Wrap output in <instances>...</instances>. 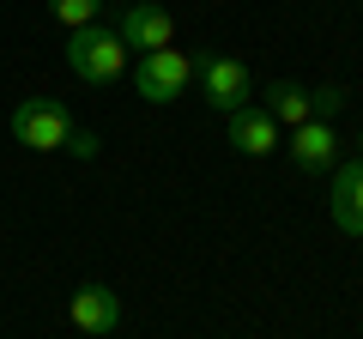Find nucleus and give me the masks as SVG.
Returning a JSON list of instances; mask_svg holds the SVG:
<instances>
[{
	"instance_id": "obj_6",
	"label": "nucleus",
	"mask_w": 363,
	"mask_h": 339,
	"mask_svg": "<svg viewBox=\"0 0 363 339\" xmlns=\"http://www.w3.org/2000/svg\"><path fill=\"white\" fill-rule=\"evenodd\" d=\"M327 212L345 236H363V152L333 164V188H327Z\"/></svg>"
},
{
	"instance_id": "obj_11",
	"label": "nucleus",
	"mask_w": 363,
	"mask_h": 339,
	"mask_svg": "<svg viewBox=\"0 0 363 339\" xmlns=\"http://www.w3.org/2000/svg\"><path fill=\"white\" fill-rule=\"evenodd\" d=\"M97 13H104V0H49V18L61 30H79V25H97Z\"/></svg>"
},
{
	"instance_id": "obj_9",
	"label": "nucleus",
	"mask_w": 363,
	"mask_h": 339,
	"mask_svg": "<svg viewBox=\"0 0 363 339\" xmlns=\"http://www.w3.org/2000/svg\"><path fill=\"white\" fill-rule=\"evenodd\" d=\"M285 152H291V164H297V170H333V164H339V133H333V121H303V128H291Z\"/></svg>"
},
{
	"instance_id": "obj_13",
	"label": "nucleus",
	"mask_w": 363,
	"mask_h": 339,
	"mask_svg": "<svg viewBox=\"0 0 363 339\" xmlns=\"http://www.w3.org/2000/svg\"><path fill=\"white\" fill-rule=\"evenodd\" d=\"M67 152H73V157H97V133L73 128V140H67Z\"/></svg>"
},
{
	"instance_id": "obj_4",
	"label": "nucleus",
	"mask_w": 363,
	"mask_h": 339,
	"mask_svg": "<svg viewBox=\"0 0 363 339\" xmlns=\"http://www.w3.org/2000/svg\"><path fill=\"white\" fill-rule=\"evenodd\" d=\"M200 85H206V104L218 109V116H236L242 104H255V73H248L236 55H206Z\"/></svg>"
},
{
	"instance_id": "obj_10",
	"label": "nucleus",
	"mask_w": 363,
	"mask_h": 339,
	"mask_svg": "<svg viewBox=\"0 0 363 339\" xmlns=\"http://www.w3.org/2000/svg\"><path fill=\"white\" fill-rule=\"evenodd\" d=\"M260 109H267L279 128H303V121H315V97L303 91V85H267V91H260Z\"/></svg>"
},
{
	"instance_id": "obj_3",
	"label": "nucleus",
	"mask_w": 363,
	"mask_h": 339,
	"mask_svg": "<svg viewBox=\"0 0 363 339\" xmlns=\"http://www.w3.org/2000/svg\"><path fill=\"white\" fill-rule=\"evenodd\" d=\"M13 140L25 145V152H67L73 116H67L55 97H25V104H13Z\"/></svg>"
},
{
	"instance_id": "obj_7",
	"label": "nucleus",
	"mask_w": 363,
	"mask_h": 339,
	"mask_svg": "<svg viewBox=\"0 0 363 339\" xmlns=\"http://www.w3.org/2000/svg\"><path fill=\"white\" fill-rule=\"evenodd\" d=\"M116 37L128 43V49H169L176 43V18L157 6V0H133L128 13H121V25H116Z\"/></svg>"
},
{
	"instance_id": "obj_12",
	"label": "nucleus",
	"mask_w": 363,
	"mask_h": 339,
	"mask_svg": "<svg viewBox=\"0 0 363 339\" xmlns=\"http://www.w3.org/2000/svg\"><path fill=\"white\" fill-rule=\"evenodd\" d=\"M309 97H315V121H333L339 109L351 104V91H345V85H321V91H309Z\"/></svg>"
},
{
	"instance_id": "obj_5",
	"label": "nucleus",
	"mask_w": 363,
	"mask_h": 339,
	"mask_svg": "<svg viewBox=\"0 0 363 339\" xmlns=\"http://www.w3.org/2000/svg\"><path fill=\"white\" fill-rule=\"evenodd\" d=\"M67 321H73L85 339H109L121 327V297L109 285H97V279H85V285L67 297Z\"/></svg>"
},
{
	"instance_id": "obj_14",
	"label": "nucleus",
	"mask_w": 363,
	"mask_h": 339,
	"mask_svg": "<svg viewBox=\"0 0 363 339\" xmlns=\"http://www.w3.org/2000/svg\"><path fill=\"white\" fill-rule=\"evenodd\" d=\"M357 152H363V133H357Z\"/></svg>"
},
{
	"instance_id": "obj_8",
	"label": "nucleus",
	"mask_w": 363,
	"mask_h": 339,
	"mask_svg": "<svg viewBox=\"0 0 363 339\" xmlns=\"http://www.w3.org/2000/svg\"><path fill=\"white\" fill-rule=\"evenodd\" d=\"M279 133H285V128H279V121H272L260 104H242V109L230 116V145H236L242 157H272L279 145H285Z\"/></svg>"
},
{
	"instance_id": "obj_1",
	"label": "nucleus",
	"mask_w": 363,
	"mask_h": 339,
	"mask_svg": "<svg viewBox=\"0 0 363 339\" xmlns=\"http://www.w3.org/2000/svg\"><path fill=\"white\" fill-rule=\"evenodd\" d=\"M67 67H73V79H85V85H116L121 73H128V43L116 37L109 25H79L67 30Z\"/></svg>"
},
{
	"instance_id": "obj_2",
	"label": "nucleus",
	"mask_w": 363,
	"mask_h": 339,
	"mask_svg": "<svg viewBox=\"0 0 363 339\" xmlns=\"http://www.w3.org/2000/svg\"><path fill=\"white\" fill-rule=\"evenodd\" d=\"M194 85V61L169 43V49H145L140 61H133V91L145 97V104H176L182 91Z\"/></svg>"
}]
</instances>
